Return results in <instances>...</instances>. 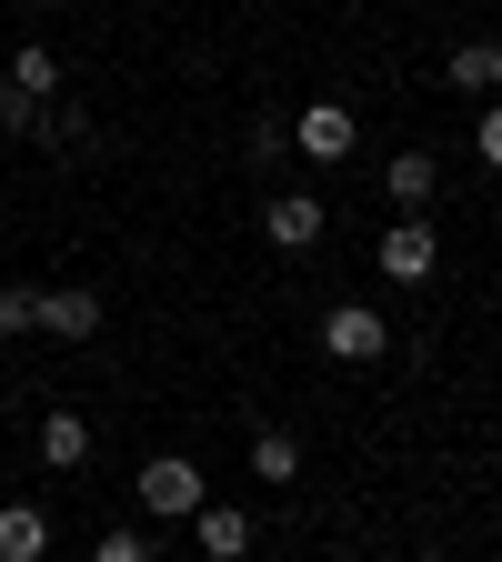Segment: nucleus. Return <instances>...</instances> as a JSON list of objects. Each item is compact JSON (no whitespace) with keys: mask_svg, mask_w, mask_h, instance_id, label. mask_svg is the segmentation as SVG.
<instances>
[{"mask_svg":"<svg viewBox=\"0 0 502 562\" xmlns=\"http://www.w3.org/2000/svg\"><path fill=\"white\" fill-rule=\"evenodd\" d=\"M322 351H332V362H382V351H392V322L372 302H332L322 312Z\"/></svg>","mask_w":502,"mask_h":562,"instance_id":"f257e3e1","label":"nucleus"},{"mask_svg":"<svg viewBox=\"0 0 502 562\" xmlns=\"http://www.w3.org/2000/svg\"><path fill=\"white\" fill-rule=\"evenodd\" d=\"M141 503H152L161 522H191V513H201V472H191L181 452H161V462H141Z\"/></svg>","mask_w":502,"mask_h":562,"instance_id":"f03ea898","label":"nucleus"},{"mask_svg":"<svg viewBox=\"0 0 502 562\" xmlns=\"http://www.w3.org/2000/svg\"><path fill=\"white\" fill-rule=\"evenodd\" d=\"M302 161H352V140H362V121H352V101H302Z\"/></svg>","mask_w":502,"mask_h":562,"instance_id":"7ed1b4c3","label":"nucleus"},{"mask_svg":"<svg viewBox=\"0 0 502 562\" xmlns=\"http://www.w3.org/2000/svg\"><path fill=\"white\" fill-rule=\"evenodd\" d=\"M433 261H443L433 222H412V211H402V222L382 232V271H392V281H433Z\"/></svg>","mask_w":502,"mask_h":562,"instance_id":"20e7f679","label":"nucleus"},{"mask_svg":"<svg viewBox=\"0 0 502 562\" xmlns=\"http://www.w3.org/2000/svg\"><path fill=\"white\" fill-rule=\"evenodd\" d=\"M31 331H60V341H91L101 331V292H81V281H70V292H41V322Z\"/></svg>","mask_w":502,"mask_h":562,"instance_id":"39448f33","label":"nucleus"},{"mask_svg":"<svg viewBox=\"0 0 502 562\" xmlns=\"http://www.w3.org/2000/svg\"><path fill=\"white\" fill-rule=\"evenodd\" d=\"M191 542H201L211 562H242V552H252V513H232V503H201V513H191Z\"/></svg>","mask_w":502,"mask_h":562,"instance_id":"423d86ee","label":"nucleus"},{"mask_svg":"<svg viewBox=\"0 0 502 562\" xmlns=\"http://www.w3.org/2000/svg\"><path fill=\"white\" fill-rule=\"evenodd\" d=\"M261 232H271L281 251H312V241H322V201H312V191H281V201L261 211Z\"/></svg>","mask_w":502,"mask_h":562,"instance_id":"0eeeda50","label":"nucleus"},{"mask_svg":"<svg viewBox=\"0 0 502 562\" xmlns=\"http://www.w3.org/2000/svg\"><path fill=\"white\" fill-rule=\"evenodd\" d=\"M41 462H51V472H81V462H91V422H81V412H51V422H41Z\"/></svg>","mask_w":502,"mask_h":562,"instance_id":"6e6552de","label":"nucleus"},{"mask_svg":"<svg viewBox=\"0 0 502 562\" xmlns=\"http://www.w3.org/2000/svg\"><path fill=\"white\" fill-rule=\"evenodd\" d=\"M382 181H392V201H402V211H422V201L443 191V161H433V151H402V161H392Z\"/></svg>","mask_w":502,"mask_h":562,"instance_id":"1a4fd4ad","label":"nucleus"},{"mask_svg":"<svg viewBox=\"0 0 502 562\" xmlns=\"http://www.w3.org/2000/svg\"><path fill=\"white\" fill-rule=\"evenodd\" d=\"M41 542H51L41 503H11V513H0V562H41Z\"/></svg>","mask_w":502,"mask_h":562,"instance_id":"9d476101","label":"nucleus"},{"mask_svg":"<svg viewBox=\"0 0 502 562\" xmlns=\"http://www.w3.org/2000/svg\"><path fill=\"white\" fill-rule=\"evenodd\" d=\"M11 91H31V101H51V91H60V50H41V41H21V50H11Z\"/></svg>","mask_w":502,"mask_h":562,"instance_id":"9b49d317","label":"nucleus"},{"mask_svg":"<svg viewBox=\"0 0 502 562\" xmlns=\"http://www.w3.org/2000/svg\"><path fill=\"white\" fill-rule=\"evenodd\" d=\"M453 91H502V41H462L453 50Z\"/></svg>","mask_w":502,"mask_h":562,"instance_id":"f8f14e48","label":"nucleus"},{"mask_svg":"<svg viewBox=\"0 0 502 562\" xmlns=\"http://www.w3.org/2000/svg\"><path fill=\"white\" fill-rule=\"evenodd\" d=\"M252 472L261 482H302V442L292 432H252Z\"/></svg>","mask_w":502,"mask_h":562,"instance_id":"ddd939ff","label":"nucleus"},{"mask_svg":"<svg viewBox=\"0 0 502 562\" xmlns=\"http://www.w3.org/2000/svg\"><path fill=\"white\" fill-rule=\"evenodd\" d=\"M41 322V292H31V281H11V292H0V331H31Z\"/></svg>","mask_w":502,"mask_h":562,"instance_id":"4468645a","label":"nucleus"},{"mask_svg":"<svg viewBox=\"0 0 502 562\" xmlns=\"http://www.w3.org/2000/svg\"><path fill=\"white\" fill-rule=\"evenodd\" d=\"M31 121H41V101H31V91H11V81H0V131H31Z\"/></svg>","mask_w":502,"mask_h":562,"instance_id":"2eb2a0df","label":"nucleus"},{"mask_svg":"<svg viewBox=\"0 0 502 562\" xmlns=\"http://www.w3.org/2000/svg\"><path fill=\"white\" fill-rule=\"evenodd\" d=\"M472 151H482V161H492V171H502V101H492V111H482V131H472Z\"/></svg>","mask_w":502,"mask_h":562,"instance_id":"dca6fc26","label":"nucleus"},{"mask_svg":"<svg viewBox=\"0 0 502 562\" xmlns=\"http://www.w3.org/2000/svg\"><path fill=\"white\" fill-rule=\"evenodd\" d=\"M31 11H70V0H31Z\"/></svg>","mask_w":502,"mask_h":562,"instance_id":"f3484780","label":"nucleus"}]
</instances>
